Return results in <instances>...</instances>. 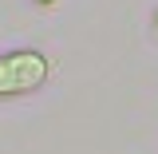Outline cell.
I'll return each instance as SVG.
<instances>
[{
  "instance_id": "obj_1",
  "label": "cell",
  "mask_w": 158,
  "mask_h": 154,
  "mask_svg": "<svg viewBox=\"0 0 158 154\" xmlns=\"http://www.w3.org/2000/svg\"><path fill=\"white\" fill-rule=\"evenodd\" d=\"M52 75V59L40 48H16L0 56V99H16L40 91Z\"/></svg>"
},
{
  "instance_id": "obj_2",
  "label": "cell",
  "mask_w": 158,
  "mask_h": 154,
  "mask_svg": "<svg viewBox=\"0 0 158 154\" xmlns=\"http://www.w3.org/2000/svg\"><path fill=\"white\" fill-rule=\"evenodd\" d=\"M36 4L40 8H52V4H59V0H36Z\"/></svg>"
},
{
  "instance_id": "obj_3",
  "label": "cell",
  "mask_w": 158,
  "mask_h": 154,
  "mask_svg": "<svg viewBox=\"0 0 158 154\" xmlns=\"http://www.w3.org/2000/svg\"><path fill=\"white\" fill-rule=\"evenodd\" d=\"M154 32H158V12H154Z\"/></svg>"
}]
</instances>
